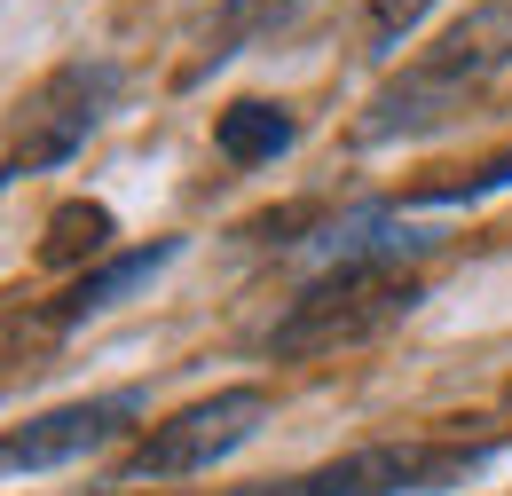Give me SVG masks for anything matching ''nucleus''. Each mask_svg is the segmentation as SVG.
<instances>
[{
  "mask_svg": "<svg viewBox=\"0 0 512 496\" xmlns=\"http://www.w3.org/2000/svg\"><path fill=\"white\" fill-rule=\"evenodd\" d=\"M512 63V0H481L449 24L426 56H410L379 95L363 103L355 119V142H410V134H434L449 126L465 103H481V87Z\"/></svg>",
  "mask_w": 512,
  "mask_h": 496,
  "instance_id": "1",
  "label": "nucleus"
},
{
  "mask_svg": "<svg viewBox=\"0 0 512 496\" xmlns=\"http://www.w3.org/2000/svg\"><path fill=\"white\" fill-rule=\"evenodd\" d=\"M497 465V441H363L347 457H323L308 473L253 481L229 496H442Z\"/></svg>",
  "mask_w": 512,
  "mask_h": 496,
  "instance_id": "2",
  "label": "nucleus"
},
{
  "mask_svg": "<svg viewBox=\"0 0 512 496\" xmlns=\"http://www.w3.org/2000/svg\"><path fill=\"white\" fill-rule=\"evenodd\" d=\"M119 103V63L111 56H71L56 63L24 103H16V134H8V158H0V182H24V174H48L87 150V134L111 119Z\"/></svg>",
  "mask_w": 512,
  "mask_h": 496,
  "instance_id": "3",
  "label": "nucleus"
},
{
  "mask_svg": "<svg viewBox=\"0 0 512 496\" xmlns=\"http://www.w3.org/2000/svg\"><path fill=\"white\" fill-rule=\"evenodd\" d=\"M418 308V276L410 268H316L300 284L292 315L268 331L276 355H331V347H355L386 331L394 315Z\"/></svg>",
  "mask_w": 512,
  "mask_h": 496,
  "instance_id": "4",
  "label": "nucleus"
},
{
  "mask_svg": "<svg viewBox=\"0 0 512 496\" xmlns=\"http://www.w3.org/2000/svg\"><path fill=\"white\" fill-rule=\"evenodd\" d=\"M268 426V394L260 386H221L190 410H174L166 426H150V441L119 465V481H182V473H213L221 457H237L245 441Z\"/></svg>",
  "mask_w": 512,
  "mask_h": 496,
  "instance_id": "5",
  "label": "nucleus"
},
{
  "mask_svg": "<svg viewBox=\"0 0 512 496\" xmlns=\"http://www.w3.org/2000/svg\"><path fill=\"white\" fill-rule=\"evenodd\" d=\"M142 410H150L142 386H111V394H87V402H64V410H40V418H24V426L0 434V473H64V465H87V457H103L111 441L127 434Z\"/></svg>",
  "mask_w": 512,
  "mask_h": 496,
  "instance_id": "6",
  "label": "nucleus"
},
{
  "mask_svg": "<svg viewBox=\"0 0 512 496\" xmlns=\"http://www.w3.org/2000/svg\"><path fill=\"white\" fill-rule=\"evenodd\" d=\"M300 252H308L316 268H418V260L434 252V237L410 229L394 205H355V213H339L331 229H316Z\"/></svg>",
  "mask_w": 512,
  "mask_h": 496,
  "instance_id": "7",
  "label": "nucleus"
},
{
  "mask_svg": "<svg viewBox=\"0 0 512 496\" xmlns=\"http://www.w3.org/2000/svg\"><path fill=\"white\" fill-rule=\"evenodd\" d=\"M174 260H182V237H150V245H127V252H111V260H103V268H87V276H79V284H71L64 300H56V323H95V315H111V308H127L134 292H150V284H158V276H166V268H174Z\"/></svg>",
  "mask_w": 512,
  "mask_h": 496,
  "instance_id": "8",
  "label": "nucleus"
},
{
  "mask_svg": "<svg viewBox=\"0 0 512 496\" xmlns=\"http://www.w3.org/2000/svg\"><path fill=\"white\" fill-rule=\"evenodd\" d=\"M308 8H323V0H221V16H213V32H205L197 63L182 71V87H197L205 71H221L229 56H245V48H260V40H284Z\"/></svg>",
  "mask_w": 512,
  "mask_h": 496,
  "instance_id": "9",
  "label": "nucleus"
},
{
  "mask_svg": "<svg viewBox=\"0 0 512 496\" xmlns=\"http://www.w3.org/2000/svg\"><path fill=\"white\" fill-rule=\"evenodd\" d=\"M292 142H300V119L284 103H229L213 119V158L221 166H276Z\"/></svg>",
  "mask_w": 512,
  "mask_h": 496,
  "instance_id": "10",
  "label": "nucleus"
},
{
  "mask_svg": "<svg viewBox=\"0 0 512 496\" xmlns=\"http://www.w3.org/2000/svg\"><path fill=\"white\" fill-rule=\"evenodd\" d=\"M111 245V213L103 205H64L48 221V245H40V268H71L79 252H103Z\"/></svg>",
  "mask_w": 512,
  "mask_h": 496,
  "instance_id": "11",
  "label": "nucleus"
},
{
  "mask_svg": "<svg viewBox=\"0 0 512 496\" xmlns=\"http://www.w3.org/2000/svg\"><path fill=\"white\" fill-rule=\"evenodd\" d=\"M489 189H512V150H497L489 166H473L465 182H426V189H410V205H481Z\"/></svg>",
  "mask_w": 512,
  "mask_h": 496,
  "instance_id": "12",
  "label": "nucleus"
},
{
  "mask_svg": "<svg viewBox=\"0 0 512 496\" xmlns=\"http://www.w3.org/2000/svg\"><path fill=\"white\" fill-rule=\"evenodd\" d=\"M434 0H371V56H394L418 24H426Z\"/></svg>",
  "mask_w": 512,
  "mask_h": 496,
  "instance_id": "13",
  "label": "nucleus"
}]
</instances>
